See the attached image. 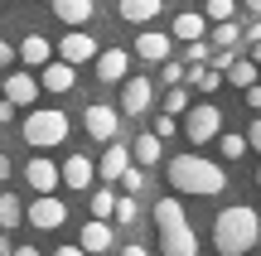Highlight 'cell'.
Instances as JSON below:
<instances>
[{"label":"cell","mask_w":261,"mask_h":256,"mask_svg":"<svg viewBox=\"0 0 261 256\" xmlns=\"http://www.w3.org/2000/svg\"><path fill=\"white\" fill-rule=\"evenodd\" d=\"M165 174H169V189L174 193H194V198H213V193L227 189V169L203 160V155H174Z\"/></svg>","instance_id":"obj_1"},{"label":"cell","mask_w":261,"mask_h":256,"mask_svg":"<svg viewBox=\"0 0 261 256\" xmlns=\"http://www.w3.org/2000/svg\"><path fill=\"white\" fill-rule=\"evenodd\" d=\"M261 242V218L256 208H247V203H232V208H223L213 218V247L223 256H247Z\"/></svg>","instance_id":"obj_2"},{"label":"cell","mask_w":261,"mask_h":256,"mask_svg":"<svg viewBox=\"0 0 261 256\" xmlns=\"http://www.w3.org/2000/svg\"><path fill=\"white\" fill-rule=\"evenodd\" d=\"M155 232H160V251L165 256H198V237L189 227V213H184L179 198L155 203Z\"/></svg>","instance_id":"obj_3"},{"label":"cell","mask_w":261,"mask_h":256,"mask_svg":"<svg viewBox=\"0 0 261 256\" xmlns=\"http://www.w3.org/2000/svg\"><path fill=\"white\" fill-rule=\"evenodd\" d=\"M19 135H24L34 150H54V145L68 140V116L54 111V106H39V111L24 116V126H19Z\"/></svg>","instance_id":"obj_4"},{"label":"cell","mask_w":261,"mask_h":256,"mask_svg":"<svg viewBox=\"0 0 261 256\" xmlns=\"http://www.w3.org/2000/svg\"><path fill=\"white\" fill-rule=\"evenodd\" d=\"M179 131H184L194 145H208L218 131H223V111H218L213 102H198V106H189V111H184V126H179Z\"/></svg>","instance_id":"obj_5"},{"label":"cell","mask_w":261,"mask_h":256,"mask_svg":"<svg viewBox=\"0 0 261 256\" xmlns=\"http://www.w3.org/2000/svg\"><path fill=\"white\" fill-rule=\"evenodd\" d=\"M24 218L34 222V227L54 232V227H63V222H68V203L58 198V193H39V198H34V203L24 208Z\"/></svg>","instance_id":"obj_6"},{"label":"cell","mask_w":261,"mask_h":256,"mask_svg":"<svg viewBox=\"0 0 261 256\" xmlns=\"http://www.w3.org/2000/svg\"><path fill=\"white\" fill-rule=\"evenodd\" d=\"M24 179H29L34 193H54L58 184H63V164H54L48 155H34V160L24 164Z\"/></svg>","instance_id":"obj_7"},{"label":"cell","mask_w":261,"mask_h":256,"mask_svg":"<svg viewBox=\"0 0 261 256\" xmlns=\"http://www.w3.org/2000/svg\"><path fill=\"white\" fill-rule=\"evenodd\" d=\"M97 53H102V48H97V39L87 34V29H73V34H63V44H58V58H68V63H97Z\"/></svg>","instance_id":"obj_8"},{"label":"cell","mask_w":261,"mask_h":256,"mask_svg":"<svg viewBox=\"0 0 261 256\" xmlns=\"http://www.w3.org/2000/svg\"><path fill=\"white\" fill-rule=\"evenodd\" d=\"M83 121H87V135H92V140H102V145H107V140H116V131H121V116H116L112 106H102V102L87 106Z\"/></svg>","instance_id":"obj_9"},{"label":"cell","mask_w":261,"mask_h":256,"mask_svg":"<svg viewBox=\"0 0 261 256\" xmlns=\"http://www.w3.org/2000/svg\"><path fill=\"white\" fill-rule=\"evenodd\" d=\"M150 102H155L150 77H126V87H121V111H126V116H145Z\"/></svg>","instance_id":"obj_10"},{"label":"cell","mask_w":261,"mask_h":256,"mask_svg":"<svg viewBox=\"0 0 261 256\" xmlns=\"http://www.w3.org/2000/svg\"><path fill=\"white\" fill-rule=\"evenodd\" d=\"M73 82H77V73H73L68 58H48L44 73H39V87L44 92H73Z\"/></svg>","instance_id":"obj_11"},{"label":"cell","mask_w":261,"mask_h":256,"mask_svg":"<svg viewBox=\"0 0 261 256\" xmlns=\"http://www.w3.org/2000/svg\"><path fill=\"white\" fill-rule=\"evenodd\" d=\"M126 68H130V48H102L97 53V77L102 82H126Z\"/></svg>","instance_id":"obj_12"},{"label":"cell","mask_w":261,"mask_h":256,"mask_svg":"<svg viewBox=\"0 0 261 256\" xmlns=\"http://www.w3.org/2000/svg\"><path fill=\"white\" fill-rule=\"evenodd\" d=\"M130 169V150H126V145L121 140H107V150H102V164H97V174H102V179L107 184H121V174Z\"/></svg>","instance_id":"obj_13"},{"label":"cell","mask_w":261,"mask_h":256,"mask_svg":"<svg viewBox=\"0 0 261 256\" xmlns=\"http://www.w3.org/2000/svg\"><path fill=\"white\" fill-rule=\"evenodd\" d=\"M0 92H5L15 106H34V97H39V82L24 73V68H19V73L10 68V77H5V87H0Z\"/></svg>","instance_id":"obj_14"},{"label":"cell","mask_w":261,"mask_h":256,"mask_svg":"<svg viewBox=\"0 0 261 256\" xmlns=\"http://www.w3.org/2000/svg\"><path fill=\"white\" fill-rule=\"evenodd\" d=\"M136 58H145V63H165L169 58V34H160V29H145V34L136 39V48H130Z\"/></svg>","instance_id":"obj_15"},{"label":"cell","mask_w":261,"mask_h":256,"mask_svg":"<svg viewBox=\"0 0 261 256\" xmlns=\"http://www.w3.org/2000/svg\"><path fill=\"white\" fill-rule=\"evenodd\" d=\"M92 174H97V164L87 155H68L63 160V184L68 189H92Z\"/></svg>","instance_id":"obj_16"},{"label":"cell","mask_w":261,"mask_h":256,"mask_svg":"<svg viewBox=\"0 0 261 256\" xmlns=\"http://www.w3.org/2000/svg\"><path fill=\"white\" fill-rule=\"evenodd\" d=\"M77 242H83V247L87 251H112V222H107V218H87L83 222V237H77Z\"/></svg>","instance_id":"obj_17"},{"label":"cell","mask_w":261,"mask_h":256,"mask_svg":"<svg viewBox=\"0 0 261 256\" xmlns=\"http://www.w3.org/2000/svg\"><path fill=\"white\" fill-rule=\"evenodd\" d=\"M54 15L63 19L68 29H83L87 19L97 15V10H92V0H54Z\"/></svg>","instance_id":"obj_18"},{"label":"cell","mask_w":261,"mask_h":256,"mask_svg":"<svg viewBox=\"0 0 261 256\" xmlns=\"http://www.w3.org/2000/svg\"><path fill=\"white\" fill-rule=\"evenodd\" d=\"M160 10H165V0H121V5H116V15H121L126 24H150Z\"/></svg>","instance_id":"obj_19"},{"label":"cell","mask_w":261,"mask_h":256,"mask_svg":"<svg viewBox=\"0 0 261 256\" xmlns=\"http://www.w3.org/2000/svg\"><path fill=\"white\" fill-rule=\"evenodd\" d=\"M160 155H165V135L140 131L136 145H130V160H136V164H160Z\"/></svg>","instance_id":"obj_20"},{"label":"cell","mask_w":261,"mask_h":256,"mask_svg":"<svg viewBox=\"0 0 261 256\" xmlns=\"http://www.w3.org/2000/svg\"><path fill=\"white\" fill-rule=\"evenodd\" d=\"M54 53H58V48L48 44L44 34H29L24 44H19V63H24V68H44V63H48Z\"/></svg>","instance_id":"obj_21"},{"label":"cell","mask_w":261,"mask_h":256,"mask_svg":"<svg viewBox=\"0 0 261 256\" xmlns=\"http://www.w3.org/2000/svg\"><path fill=\"white\" fill-rule=\"evenodd\" d=\"M203 29H208V19H203V15H194V10H184V15H174L169 34H174V39H184V44H189V39H203Z\"/></svg>","instance_id":"obj_22"},{"label":"cell","mask_w":261,"mask_h":256,"mask_svg":"<svg viewBox=\"0 0 261 256\" xmlns=\"http://www.w3.org/2000/svg\"><path fill=\"white\" fill-rule=\"evenodd\" d=\"M256 77H261V63H256L252 53H247V58H232V68H227V82H232V87H242V92H247Z\"/></svg>","instance_id":"obj_23"},{"label":"cell","mask_w":261,"mask_h":256,"mask_svg":"<svg viewBox=\"0 0 261 256\" xmlns=\"http://www.w3.org/2000/svg\"><path fill=\"white\" fill-rule=\"evenodd\" d=\"M189 82H194L198 92H218V87H223V73H218V68H198V63H189Z\"/></svg>","instance_id":"obj_24"},{"label":"cell","mask_w":261,"mask_h":256,"mask_svg":"<svg viewBox=\"0 0 261 256\" xmlns=\"http://www.w3.org/2000/svg\"><path fill=\"white\" fill-rule=\"evenodd\" d=\"M19 218H24V203H19L15 193H0V227L10 232V227H15Z\"/></svg>","instance_id":"obj_25"},{"label":"cell","mask_w":261,"mask_h":256,"mask_svg":"<svg viewBox=\"0 0 261 256\" xmlns=\"http://www.w3.org/2000/svg\"><path fill=\"white\" fill-rule=\"evenodd\" d=\"M218 150H223V160H242L252 145H247V135H237V131H227V135H218Z\"/></svg>","instance_id":"obj_26"},{"label":"cell","mask_w":261,"mask_h":256,"mask_svg":"<svg viewBox=\"0 0 261 256\" xmlns=\"http://www.w3.org/2000/svg\"><path fill=\"white\" fill-rule=\"evenodd\" d=\"M242 44V29L232 24V19H218V29H213V48H237Z\"/></svg>","instance_id":"obj_27"},{"label":"cell","mask_w":261,"mask_h":256,"mask_svg":"<svg viewBox=\"0 0 261 256\" xmlns=\"http://www.w3.org/2000/svg\"><path fill=\"white\" fill-rule=\"evenodd\" d=\"M116 213V193L112 189H92V218H112Z\"/></svg>","instance_id":"obj_28"},{"label":"cell","mask_w":261,"mask_h":256,"mask_svg":"<svg viewBox=\"0 0 261 256\" xmlns=\"http://www.w3.org/2000/svg\"><path fill=\"white\" fill-rule=\"evenodd\" d=\"M121 227H130V222L140 218V203H136V193H126V198H116V213H112Z\"/></svg>","instance_id":"obj_29"},{"label":"cell","mask_w":261,"mask_h":256,"mask_svg":"<svg viewBox=\"0 0 261 256\" xmlns=\"http://www.w3.org/2000/svg\"><path fill=\"white\" fill-rule=\"evenodd\" d=\"M165 111H174V116H184V111H189V92H184L179 82L165 92Z\"/></svg>","instance_id":"obj_30"},{"label":"cell","mask_w":261,"mask_h":256,"mask_svg":"<svg viewBox=\"0 0 261 256\" xmlns=\"http://www.w3.org/2000/svg\"><path fill=\"white\" fill-rule=\"evenodd\" d=\"M203 15H208V19H232V15H237V0H208Z\"/></svg>","instance_id":"obj_31"},{"label":"cell","mask_w":261,"mask_h":256,"mask_svg":"<svg viewBox=\"0 0 261 256\" xmlns=\"http://www.w3.org/2000/svg\"><path fill=\"white\" fill-rule=\"evenodd\" d=\"M155 135H165V140H169V135H184V131H179V121H174V111H160L155 116Z\"/></svg>","instance_id":"obj_32"},{"label":"cell","mask_w":261,"mask_h":256,"mask_svg":"<svg viewBox=\"0 0 261 256\" xmlns=\"http://www.w3.org/2000/svg\"><path fill=\"white\" fill-rule=\"evenodd\" d=\"M184 58H189V63H203V58H213V48H208L203 39H189V48H184Z\"/></svg>","instance_id":"obj_33"},{"label":"cell","mask_w":261,"mask_h":256,"mask_svg":"<svg viewBox=\"0 0 261 256\" xmlns=\"http://www.w3.org/2000/svg\"><path fill=\"white\" fill-rule=\"evenodd\" d=\"M160 77H165V87H174V82H184V63H174V58H165V73H160Z\"/></svg>","instance_id":"obj_34"},{"label":"cell","mask_w":261,"mask_h":256,"mask_svg":"<svg viewBox=\"0 0 261 256\" xmlns=\"http://www.w3.org/2000/svg\"><path fill=\"white\" fill-rule=\"evenodd\" d=\"M121 189L126 193H140V189H145V174H140V169H126L121 174Z\"/></svg>","instance_id":"obj_35"},{"label":"cell","mask_w":261,"mask_h":256,"mask_svg":"<svg viewBox=\"0 0 261 256\" xmlns=\"http://www.w3.org/2000/svg\"><path fill=\"white\" fill-rule=\"evenodd\" d=\"M247 145H252V150L261 155V111H256V121L247 126Z\"/></svg>","instance_id":"obj_36"},{"label":"cell","mask_w":261,"mask_h":256,"mask_svg":"<svg viewBox=\"0 0 261 256\" xmlns=\"http://www.w3.org/2000/svg\"><path fill=\"white\" fill-rule=\"evenodd\" d=\"M247 106H252V111H261V77L247 87Z\"/></svg>","instance_id":"obj_37"},{"label":"cell","mask_w":261,"mask_h":256,"mask_svg":"<svg viewBox=\"0 0 261 256\" xmlns=\"http://www.w3.org/2000/svg\"><path fill=\"white\" fill-rule=\"evenodd\" d=\"M0 68H15V48H10L5 39H0Z\"/></svg>","instance_id":"obj_38"},{"label":"cell","mask_w":261,"mask_h":256,"mask_svg":"<svg viewBox=\"0 0 261 256\" xmlns=\"http://www.w3.org/2000/svg\"><path fill=\"white\" fill-rule=\"evenodd\" d=\"M242 39H247V44H256V39H261V19H252V24L242 29Z\"/></svg>","instance_id":"obj_39"},{"label":"cell","mask_w":261,"mask_h":256,"mask_svg":"<svg viewBox=\"0 0 261 256\" xmlns=\"http://www.w3.org/2000/svg\"><path fill=\"white\" fill-rule=\"evenodd\" d=\"M54 256H92V251H87V247H83V242H77V247H58Z\"/></svg>","instance_id":"obj_40"},{"label":"cell","mask_w":261,"mask_h":256,"mask_svg":"<svg viewBox=\"0 0 261 256\" xmlns=\"http://www.w3.org/2000/svg\"><path fill=\"white\" fill-rule=\"evenodd\" d=\"M10 174H15V164H10V155H0V184H10Z\"/></svg>","instance_id":"obj_41"},{"label":"cell","mask_w":261,"mask_h":256,"mask_svg":"<svg viewBox=\"0 0 261 256\" xmlns=\"http://www.w3.org/2000/svg\"><path fill=\"white\" fill-rule=\"evenodd\" d=\"M0 256H15V242H10V232L0 227Z\"/></svg>","instance_id":"obj_42"},{"label":"cell","mask_w":261,"mask_h":256,"mask_svg":"<svg viewBox=\"0 0 261 256\" xmlns=\"http://www.w3.org/2000/svg\"><path fill=\"white\" fill-rule=\"evenodd\" d=\"M121 256H150L145 247H136V242H130V247H121Z\"/></svg>","instance_id":"obj_43"},{"label":"cell","mask_w":261,"mask_h":256,"mask_svg":"<svg viewBox=\"0 0 261 256\" xmlns=\"http://www.w3.org/2000/svg\"><path fill=\"white\" fill-rule=\"evenodd\" d=\"M15 256H44L39 247H15Z\"/></svg>","instance_id":"obj_44"},{"label":"cell","mask_w":261,"mask_h":256,"mask_svg":"<svg viewBox=\"0 0 261 256\" xmlns=\"http://www.w3.org/2000/svg\"><path fill=\"white\" fill-rule=\"evenodd\" d=\"M247 10H252V15H261V0H247Z\"/></svg>","instance_id":"obj_45"},{"label":"cell","mask_w":261,"mask_h":256,"mask_svg":"<svg viewBox=\"0 0 261 256\" xmlns=\"http://www.w3.org/2000/svg\"><path fill=\"white\" fill-rule=\"evenodd\" d=\"M252 58H256V63H261V39H256V44H252Z\"/></svg>","instance_id":"obj_46"},{"label":"cell","mask_w":261,"mask_h":256,"mask_svg":"<svg viewBox=\"0 0 261 256\" xmlns=\"http://www.w3.org/2000/svg\"><path fill=\"white\" fill-rule=\"evenodd\" d=\"M256 189H261V169H256Z\"/></svg>","instance_id":"obj_47"},{"label":"cell","mask_w":261,"mask_h":256,"mask_svg":"<svg viewBox=\"0 0 261 256\" xmlns=\"http://www.w3.org/2000/svg\"><path fill=\"white\" fill-rule=\"evenodd\" d=\"M0 5H5V0H0Z\"/></svg>","instance_id":"obj_48"},{"label":"cell","mask_w":261,"mask_h":256,"mask_svg":"<svg viewBox=\"0 0 261 256\" xmlns=\"http://www.w3.org/2000/svg\"><path fill=\"white\" fill-rule=\"evenodd\" d=\"M19 5H24V0H19Z\"/></svg>","instance_id":"obj_49"}]
</instances>
